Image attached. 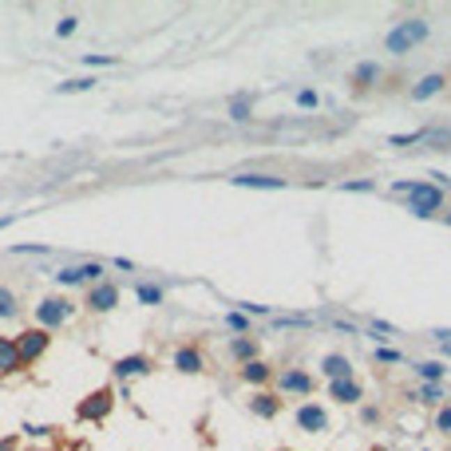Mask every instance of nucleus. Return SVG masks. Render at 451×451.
<instances>
[{
  "label": "nucleus",
  "instance_id": "obj_7",
  "mask_svg": "<svg viewBox=\"0 0 451 451\" xmlns=\"http://www.w3.org/2000/svg\"><path fill=\"white\" fill-rule=\"evenodd\" d=\"M293 420H297V427L309 431V436H325V431H329V412H325L321 404H301Z\"/></svg>",
  "mask_w": 451,
  "mask_h": 451
},
{
  "label": "nucleus",
  "instance_id": "obj_45",
  "mask_svg": "<svg viewBox=\"0 0 451 451\" xmlns=\"http://www.w3.org/2000/svg\"><path fill=\"white\" fill-rule=\"evenodd\" d=\"M277 451H289V448H277Z\"/></svg>",
  "mask_w": 451,
  "mask_h": 451
},
{
  "label": "nucleus",
  "instance_id": "obj_32",
  "mask_svg": "<svg viewBox=\"0 0 451 451\" xmlns=\"http://www.w3.org/2000/svg\"><path fill=\"white\" fill-rule=\"evenodd\" d=\"M412 143H424V131H408V135H392L388 146H412Z\"/></svg>",
  "mask_w": 451,
  "mask_h": 451
},
{
  "label": "nucleus",
  "instance_id": "obj_11",
  "mask_svg": "<svg viewBox=\"0 0 451 451\" xmlns=\"http://www.w3.org/2000/svg\"><path fill=\"white\" fill-rule=\"evenodd\" d=\"M174 368L186 372V376H198V372L206 368V356L198 353L194 344H183V349H174Z\"/></svg>",
  "mask_w": 451,
  "mask_h": 451
},
{
  "label": "nucleus",
  "instance_id": "obj_41",
  "mask_svg": "<svg viewBox=\"0 0 451 451\" xmlns=\"http://www.w3.org/2000/svg\"><path fill=\"white\" fill-rule=\"evenodd\" d=\"M13 443H16V436H8V439H0V451H13Z\"/></svg>",
  "mask_w": 451,
  "mask_h": 451
},
{
  "label": "nucleus",
  "instance_id": "obj_8",
  "mask_svg": "<svg viewBox=\"0 0 451 451\" xmlns=\"http://www.w3.org/2000/svg\"><path fill=\"white\" fill-rule=\"evenodd\" d=\"M84 305L91 309V313H111V309L119 305V289H115L111 281H99V285H91V289H87Z\"/></svg>",
  "mask_w": 451,
  "mask_h": 451
},
{
  "label": "nucleus",
  "instance_id": "obj_25",
  "mask_svg": "<svg viewBox=\"0 0 451 451\" xmlns=\"http://www.w3.org/2000/svg\"><path fill=\"white\" fill-rule=\"evenodd\" d=\"M16 293L13 289H0V321H13L16 317Z\"/></svg>",
  "mask_w": 451,
  "mask_h": 451
},
{
  "label": "nucleus",
  "instance_id": "obj_3",
  "mask_svg": "<svg viewBox=\"0 0 451 451\" xmlns=\"http://www.w3.org/2000/svg\"><path fill=\"white\" fill-rule=\"evenodd\" d=\"M75 313V305L68 301V297H44L36 305V329H60V325H68Z\"/></svg>",
  "mask_w": 451,
  "mask_h": 451
},
{
  "label": "nucleus",
  "instance_id": "obj_22",
  "mask_svg": "<svg viewBox=\"0 0 451 451\" xmlns=\"http://www.w3.org/2000/svg\"><path fill=\"white\" fill-rule=\"evenodd\" d=\"M99 79H91V75H79V79H63V84H56V95H75V91H91Z\"/></svg>",
  "mask_w": 451,
  "mask_h": 451
},
{
  "label": "nucleus",
  "instance_id": "obj_26",
  "mask_svg": "<svg viewBox=\"0 0 451 451\" xmlns=\"http://www.w3.org/2000/svg\"><path fill=\"white\" fill-rule=\"evenodd\" d=\"M273 325H277V329H305V325H313V317H309V313H301V317L289 313V317H277Z\"/></svg>",
  "mask_w": 451,
  "mask_h": 451
},
{
  "label": "nucleus",
  "instance_id": "obj_5",
  "mask_svg": "<svg viewBox=\"0 0 451 451\" xmlns=\"http://www.w3.org/2000/svg\"><path fill=\"white\" fill-rule=\"evenodd\" d=\"M48 349H52V332L48 329H36V325H32V329H24L20 337H16V353H20V365L24 368L36 365Z\"/></svg>",
  "mask_w": 451,
  "mask_h": 451
},
{
  "label": "nucleus",
  "instance_id": "obj_34",
  "mask_svg": "<svg viewBox=\"0 0 451 451\" xmlns=\"http://www.w3.org/2000/svg\"><path fill=\"white\" fill-rule=\"evenodd\" d=\"M75 24H79V16H63L60 24H56V36H60V40H68V36L75 32Z\"/></svg>",
  "mask_w": 451,
  "mask_h": 451
},
{
  "label": "nucleus",
  "instance_id": "obj_33",
  "mask_svg": "<svg viewBox=\"0 0 451 451\" xmlns=\"http://www.w3.org/2000/svg\"><path fill=\"white\" fill-rule=\"evenodd\" d=\"M436 431H443V436H451V404H443L436 412Z\"/></svg>",
  "mask_w": 451,
  "mask_h": 451
},
{
  "label": "nucleus",
  "instance_id": "obj_14",
  "mask_svg": "<svg viewBox=\"0 0 451 451\" xmlns=\"http://www.w3.org/2000/svg\"><path fill=\"white\" fill-rule=\"evenodd\" d=\"M238 376H242L245 384H254V388H266L269 380H273V365H269V360H250V365H242Z\"/></svg>",
  "mask_w": 451,
  "mask_h": 451
},
{
  "label": "nucleus",
  "instance_id": "obj_35",
  "mask_svg": "<svg viewBox=\"0 0 451 451\" xmlns=\"http://www.w3.org/2000/svg\"><path fill=\"white\" fill-rule=\"evenodd\" d=\"M230 115H234V119H250V95L234 99V103H230Z\"/></svg>",
  "mask_w": 451,
  "mask_h": 451
},
{
  "label": "nucleus",
  "instance_id": "obj_16",
  "mask_svg": "<svg viewBox=\"0 0 451 451\" xmlns=\"http://www.w3.org/2000/svg\"><path fill=\"white\" fill-rule=\"evenodd\" d=\"M20 353H16V341L13 337H0V380L13 376V372H20Z\"/></svg>",
  "mask_w": 451,
  "mask_h": 451
},
{
  "label": "nucleus",
  "instance_id": "obj_23",
  "mask_svg": "<svg viewBox=\"0 0 451 451\" xmlns=\"http://www.w3.org/2000/svg\"><path fill=\"white\" fill-rule=\"evenodd\" d=\"M376 79H380L376 63H356V68H353V84L356 87H368V84H376Z\"/></svg>",
  "mask_w": 451,
  "mask_h": 451
},
{
  "label": "nucleus",
  "instance_id": "obj_39",
  "mask_svg": "<svg viewBox=\"0 0 451 451\" xmlns=\"http://www.w3.org/2000/svg\"><path fill=\"white\" fill-rule=\"evenodd\" d=\"M360 420H365V424H376V420H380V408H365V415H360Z\"/></svg>",
  "mask_w": 451,
  "mask_h": 451
},
{
  "label": "nucleus",
  "instance_id": "obj_29",
  "mask_svg": "<svg viewBox=\"0 0 451 451\" xmlns=\"http://www.w3.org/2000/svg\"><path fill=\"white\" fill-rule=\"evenodd\" d=\"M424 143L436 146V151H448V146H451V131H424Z\"/></svg>",
  "mask_w": 451,
  "mask_h": 451
},
{
  "label": "nucleus",
  "instance_id": "obj_36",
  "mask_svg": "<svg viewBox=\"0 0 451 451\" xmlns=\"http://www.w3.org/2000/svg\"><path fill=\"white\" fill-rule=\"evenodd\" d=\"M317 91H313V87H301V91H297V103H301V107H317Z\"/></svg>",
  "mask_w": 451,
  "mask_h": 451
},
{
  "label": "nucleus",
  "instance_id": "obj_28",
  "mask_svg": "<svg viewBox=\"0 0 451 451\" xmlns=\"http://www.w3.org/2000/svg\"><path fill=\"white\" fill-rule=\"evenodd\" d=\"M226 325H230V332H238V337H242V332L250 329V317H245L242 309H230V313H226Z\"/></svg>",
  "mask_w": 451,
  "mask_h": 451
},
{
  "label": "nucleus",
  "instance_id": "obj_38",
  "mask_svg": "<svg viewBox=\"0 0 451 451\" xmlns=\"http://www.w3.org/2000/svg\"><path fill=\"white\" fill-rule=\"evenodd\" d=\"M24 431H28V436H40V439H44V436H52V431H56V427H32V424H28Z\"/></svg>",
  "mask_w": 451,
  "mask_h": 451
},
{
  "label": "nucleus",
  "instance_id": "obj_13",
  "mask_svg": "<svg viewBox=\"0 0 451 451\" xmlns=\"http://www.w3.org/2000/svg\"><path fill=\"white\" fill-rule=\"evenodd\" d=\"M321 372H325V380H353V360L341 353H329L321 356Z\"/></svg>",
  "mask_w": 451,
  "mask_h": 451
},
{
  "label": "nucleus",
  "instance_id": "obj_19",
  "mask_svg": "<svg viewBox=\"0 0 451 451\" xmlns=\"http://www.w3.org/2000/svg\"><path fill=\"white\" fill-rule=\"evenodd\" d=\"M230 356H234V360H242V365L257 360V341H250V337H234V341H230Z\"/></svg>",
  "mask_w": 451,
  "mask_h": 451
},
{
  "label": "nucleus",
  "instance_id": "obj_2",
  "mask_svg": "<svg viewBox=\"0 0 451 451\" xmlns=\"http://www.w3.org/2000/svg\"><path fill=\"white\" fill-rule=\"evenodd\" d=\"M408 210H412L415 218H436L439 210H443V190L436 183H412L408 190Z\"/></svg>",
  "mask_w": 451,
  "mask_h": 451
},
{
  "label": "nucleus",
  "instance_id": "obj_30",
  "mask_svg": "<svg viewBox=\"0 0 451 451\" xmlns=\"http://www.w3.org/2000/svg\"><path fill=\"white\" fill-rule=\"evenodd\" d=\"M84 63L87 68H115V56H99V52H84Z\"/></svg>",
  "mask_w": 451,
  "mask_h": 451
},
{
  "label": "nucleus",
  "instance_id": "obj_31",
  "mask_svg": "<svg viewBox=\"0 0 451 451\" xmlns=\"http://www.w3.org/2000/svg\"><path fill=\"white\" fill-rule=\"evenodd\" d=\"M376 360H380V365H404V353L384 344V349H376Z\"/></svg>",
  "mask_w": 451,
  "mask_h": 451
},
{
  "label": "nucleus",
  "instance_id": "obj_27",
  "mask_svg": "<svg viewBox=\"0 0 451 451\" xmlns=\"http://www.w3.org/2000/svg\"><path fill=\"white\" fill-rule=\"evenodd\" d=\"M443 396H448V392H443V384H424V388L415 392V400H424V404H439Z\"/></svg>",
  "mask_w": 451,
  "mask_h": 451
},
{
  "label": "nucleus",
  "instance_id": "obj_1",
  "mask_svg": "<svg viewBox=\"0 0 451 451\" xmlns=\"http://www.w3.org/2000/svg\"><path fill=\"white\" fill-rule=\"evenodd\" d=\"M427 20L424 16H412V20H400V24L392 28L388 36H384V48L392 52V56H404V52H412V48H420L427 40Z\"/></svg>",
  "mask_w": 451,
  "mask_h": 451
},
{
  "label": "nucleus",
  "instance_id": "obj_4",
  "mask_svg": "<svg viewBox=\"0 0 451 451\" xmlns=\"http://www.w3.org/2000/svg\"><path fill=\"white\" fill-rule=\"evenodd\" d=\"M111 408H115V392L111 388H99L91 392V396H84V400L75 404V420H84V424H99V420H107Z\"/></svg>",
  "mask_w": 451,
  "mask_h": 451
},
{
  "label": "nucleus",
  "instance_id": "obj_44",
  "mask_svg": "<svg viewBox=\"0 0 451 451\" xmlns=\"http://www.w3.org/2000/svg\"><path fill=\"white\" fill-rule=\"evenodd\" d=\"M372 451H388V448H372Z\"/></svg>",
  "mask_w": 451,
  "mask_h": 451
},
{
  "label": "nucleus",
  "instance_id": "obj_42",
  "mask_svg": "<svg viewBox=\"0 0 451 451\" xmlns=\"http://www.w3.org/2000/svg\"><path fill=\"white\" fill-rule=\"evenodd\" d=\"M439 349H443V353H448V356H451V344H439Z\"/></svg>",
  "mask_w": 451,
  "mask_h": 451
},
{
  "label": "nucleus",
  "instance_id": "obj_21",
  "mask_svg": "<svg viewBox=\"0 0 451 451\" xmlns=\"http://www.w3.org/2000/svg\"><path fill=\"white\" fill-rule=\"evenodd\" d=\"M443 372H448V368L439 365V360H420V365H415V376L424 380V384H439Z\"/></svg>",
  "mask_w": 451,
  "mask_h": 451
},
{
  "label": "nucleus",
  "instance_id": "obj_24",
  "mask_svg": "<svg viewBox=\"0 0 451 451\" xmlns=\"http://www.w3.org/2000/svg\"><path fill=\"white\" fill-rule=\"evenodd\" d=\"M337 190H344V194H372L376 183L372 178H349V183H337Z\"/></svg>",
  "mask_w": 451,
  "mask_h": 451
},
{
  "label": "nucleus",
  "instance_id": "obj_6",
  "mask_svg": "<svg viewBox=\"0 0 451 451\" xmlns=\"http://www.w3.org/2000/svg\"><path fill=\"white\" fill-rule=\"evenodd\" d=\"M56 281H60L63 289H79V285H99V281H103V266H99V261H84V266H63L60 273H56Z\"/></svg>",
  "mask_w": 451,
  "mask_h": 451
},
{
  "label": "nucleus",
  "instance_id": "obj_17",
  "mask_svg": "<svg viewBox=\"0 0 451 451\" xmlns=\"http://www.w3.org/2000/svg\"><path fill=\"white\" fill-rule=\"evenodd\" d=\"M443 84H448V79H443V75H439V72L424 75V79H420V84L412 87V99H415V103H424V99L439 95V91H443Z\"/></svg>",
  "mask_w": 451,
  "mask_h": 451
},
{
  "label": "nucleus",
  "instance_id": "obj_9",
  "mask_svg": "<svg viewBox=\"0 0 451 451\" xmlns=\"http://www.w3.org/2000/svg\"><path fill=\"white\" fill-rule=\"evenodd\" d=\"M277 392H285V396H309V392H313V376L301 372V368H281L277 372Z\"/></svg>",
  "mask_w": 451,
  "mask_h": 451
},
{
  "label": "nucleus",
  "instance_id": "obj_20",
  "mask_svg": "<svg viewBox=\"0 0 451 451\" xmlns=\"http://www.w3.org/2000/svg\"><path fill=\"white\" fill-rule=\"evenodd\" d=\"M162 285H155V281H139L135 285V297H139V305H162Z\"/></svg>",
  "mask_w": 451,
  "mask_h": 451
},
{
  "label": "nucleus",
  "instance_id": "obj_18",
  "mask_svg": "<svg viewBox=\"0 0 451 451\" xmlns=\"http://www.w3.org/2000/svg\"><path fill=\"white\" fill-rule=\"evenodd\" d=\"M250 412L261 415V420H273V415L281 412V400L269 396V392H257V396H250Z\"/></svg>",
  "mask_w": 451,
  "mask_h": 451
},
{
  "label": "nucleus",
  "instance_id": "obj_12",
  "mask_svg": "<svg viewBox=\"0 0 451 451\" xmlns=\"http://www.w3.org/2000/svg\"><path fill=\"white\" fill-rule=\"evenodd\" d=\"M111 372L119 380H131V376H146L151 372V356H143V353H135V356H123V360H115L111 365Z\"/></svg>",
  "mask_w": 451,
  "mask_h": 451
},
{
  "label": "nucleus",
  "instance_id": "obj_37",
  "mask_svg": "<svg viewBox=\"0 0 451 451\" xmlns=\"http://www.w3.org/2000/svg\"><path fill=\"white\" fill-rule=\"evenodd\" d=\"M13 254H52L48 245H13Z\"/></svg>",
  "mask_w": 451,
  "mask_h": 451
},
{
  "label": "nucleus",
  "instance_id": "obj_15",
  "mask_svg": "<svg viewBox=\"0 0 451 451\" xmlns=\"http://www.w3.org/2000/svg\"><path fill=\"white\" fill-rule=\"evenodd\" d=\"M329 396L337 404H356V400H365V388L356 380H329Z\"/></svg>",
  "mask_w": 451,
  "mask_h": 451
},
{
  "label": "nucleus",
  "instance_id": "obj_40",
  "mask_svg": "<svg viewBox=\"0 0 451 451\" xmlns=\"http://www.w3.org/2000/svg\"><path fill=\"white\" fill-rule=\"evenodd\" d=\"M13 222H16V214H4V218H0V230H8Z\"/></svg>",
  "mask_w": 451,
  "mask_h": 451
},
{
  "label": "nucleus",
  "instance_id": "obj_10",
  "mask_svg": "<svg viewBox=\"0 0 451 451\" xmlns=\"http://www.w3.org/2000/svg\"><path fill=\"white\" fill-rule=\"evenodd\" d=\"M230 183L245 186V190H281L285 178H277V174H261V171H242V174H234Z\"/></svg>",
  "mask_w": 451,
  "mask_h": 451
},
{
  "label": "nucleus",
  "instance_id": "obj_43",
  "mask_svg": "<svg viewBox=\"0 0 451 451\" xmlns=\"http://www.w3.org/2000/svg\"><path fill=\"white\" fill-rule=\"evenodd\" d=\"M443 222H448V226H451V214H443Z\"/></svg>",
  "mask_w": 451,
  "mask_h": 451
}]
</instances>
